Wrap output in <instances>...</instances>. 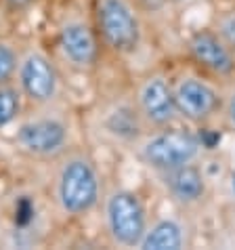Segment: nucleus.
<instances>
[{
  "instance_id": "obj_1",
  "label": "nucleus",
  "mask_w": 235,
  "mask_h": 250,
  "mask_svg": "<svg viewBox=\"0 0 235 250\" xmlns=\"http://www.w3.org/2000/svg\"><path fill=\"white\" fill-rule=\"evenodd\" d=\"M99 181L93 166L84 160H72L63 168L59 179V200L61 206L72 214L91 210L97 202Z\"/></svg>"
},
{
  "instance_id": "obj_2",
  "label": "nucleus",
  "mask_w": 235,
  "mask_h": 250,
  "mask_svg": "<svg viewBox=\"0 0 235 250\" xmlns=\"http://www.w3.org/2000/svg\"><path fill=\"white\" fill-rule=\"evenodd\" d=\"M101 32L109 46L130 53L139 44V23L124 0H103L99 6Z\"/></svg>"
},
{
  "instance_id": "obj_3",
  "label": "nucleus",
  "mask_w": 235,
  "mask_h": 250,
  "mask_svg": "<svg viewBox=\"0 0 235 250\" xmlns=\"http://www.w3.org/2000/svg\"><path fill=\"white\" fill-rule=\"evenodd\" d=\"M107 221L112 235L120 244L133 246L143 238L145 212L137 196L128 191H118L107 204Z\"/></svg>"
},
{
  "instance_id": "obj_4",
  "label": "nucleus",
  "mask_w": 235,
  "mask_h": 250,
  "mask_svg": "<svg viewBox=\"0 0 235 250\" xmlns=\"http://www.w3.org/2000/svg\"><path fill=\"white\" fill-rule=\"evenodd\" d=\"M145 160L156 168H178L197 154V139L185 130H172L151 139L145 145Z\"/></svg>"
},
{
  "instance_id": "obj_5",
  "label": "nucleus",
  "mask_w": 235,
  "mask_h": 250,
  "mask_svg": "<svg viewBox=\"0 0 235 250\" xmlns=\"http://www.w3.org/2000/svg\"><path fill=\"white\" fill-rule=\"evenodd\" d=\"M67 130L59 120H34L25 122L17 130V141L32 154H55L65 143Z\"/></svg>"
},
{
  "instance_id": "obj_6",
  "label": "nucleus",
  "mask_w": 235,
  "mask_h": 250,
  "mask_svg": "<svg viewBox=\"0 0 235 250\" xmlns=\"http://www.w3.org/2000/svg\"><path fill=\"white\" fill-rule=\"evenodd\" d=\"M19 80H21L23 93L38 103L53 99L57 91V74L42 55H30L23 61L19 69Z\"/></svg>"
},
{
  "instance_id": "obj_7",
  "label": "nucleus",
  "mask_w": 235,
  "mask_h": 250,
  "mask_svg": "<svg viewBox=\"0 0 235 250\" xmlns=\"http://www.w3.org/2000/svg\"><path fill=\"white\" fill-rule=\"evenodd\" d=\"M175 105L183 116L191 118V120H202L216 107V95L204 82L185 80L178 84L175 93Z\"/></svg>"
},
{
  "instance_id": "obj_8",
  "label": "nucleus",
  "mask_w": 235,
  "mask_h": 250,
  "mask_svg": "<svg viewBox=\"0 0 235 250\" xmlns=\"http://www.w3.org/2000/svg\"><path fill=\"white\" fill-rule=\"evenodd\" d=\"M61 48L76 65H91L97 57L95 36L82 23H70L61 30Z\"/></svg>"
},
{
  "instance_id": "obj_9",
  "label": "nucleus",
  "mask_w": 235,
  "mask_h": 250,
  "mask_svg": "<svg viewBox=\"0 0 235 250\" xmlns=\"http://www.w3.org/2000/svg\"><path fill=\"white\" fill-rule=\"evenodd\" d=\"M141 105L147 118L156 124H166L175 112V95L162 78H154L145 84L141 93Z\"/></svg>"
},
{
  "instance_id": "obj_10",
  "label": "nucleus",
  "mask_w": 235,
  "mask_h": 250,
  "mask_svg": "<svg viewBox=\"0 0 235 250\" xmlns=\"http://www.w3.org/2000/svg\"><path fill=\"white\" fill-rule=\"evenodd\" d=\"M191 51L197 61H202L206 67H210L218 74H227L233 69V61L229 57V53L218 42V38L208 32L197 34V36L191 40Z\"/></svg>"
},
{
  "instance_id": "obj_11",
  "label": "nucleus",
  "mask_w": 235,
  "mask_h": 250,
  "mask_svg": "<svg viewBox=\"0 0 235 250\" xmlns=\"http://www.w3.org/2000/svg\"><path fill=\"white\" fill-rule=\"evenodd\" d=\"M168 187L178 200H185V202H193L204 193L202 175L196 168L185 164L178 166V168H172L168 177Z\"/></svg>"
},
{
  "instance_id": "obj_12",
  "label": "nucleus",
  "mask_w": 235,
  "mask_h": 250,
  "mask_svg": "<svg viewBox=\"0 0 235 250\" xmlns=\"http://www.w3.org/2000/svg\"><path fill=\"white\" fill-rule=\"evenodd\" d=\"M178 246H181V229L172 221L157 223L143 240V248L147 250H176Z\"/></svg>"
},
{
  "instance_id": "obj_13",
  "label": "nucleus",
  "mask_w": 235,
  "mask_h": 250,
  "mask_svg": "<svg viewBox=\"0 0 235 250\" xmlns=\"http://www.w3.org/2000/svg\"><path fill=\"white\" fill-rule=\"evenodd\" d=\"M107 128L118 137H135L139 133V124L130 109H118L116 114L109 116Z\"/></svg>"
},
{
  "instance_id": "obj_14",
  "label": "nucleus",
  "mask_w": 235,
  "mask_h": 250,
  "mask_svg": "<svg viewBox=\"0 0 235 250\" xmlns=\"http://www.w3.org/2000/svg\"><path fill=\"white\" fill-rule=\"evenodd\" d=\"M19 93L9 86H0V128L9 126L19 114Z\"/></svg>"
},
{
  "instance_id": "obj_15",
  "label": "nucleus",
  "mask_w": 235,
  "mask_h": 250,
  "mask_svg": "<svg viewBox=\"0 0 235 250\" xmlns=\"http://www.w3.org/2000/svg\"><path fill=\"white\" fill-rule=\"evenodd\" d=\"M36 219V204L30 196H21L15 202V210H13V223L17 229H25L34 223Z\"/></svg>"
},
{
  "instance_id": "obj_16",
  "label": "nucleus",
  "mask_w": 235,
  "mask_h": 250,
  "mask_svg": "<svg viewBox=\"0 0 235 250\" xmlns=\"http://www.w3.org/2000/svg\"><path fill=\"white\" fill-rule=\"evenodd\" d=\"M15 67H17V57H15V53H13V48L0 42V86L11 78Z\"/></svg>"
},
{
  "instance_id": "obj_17",
  "label": "nucleus",
  "mask_w": 235,
  "mask_h": 250,
  "mask_svg": "<svg viewBox=\"0 0 235 250\" xmlns=\"http://www.w3.org/2000/svg\"><path fill=\"white\" fill-rule=\"evenodd\" d=\"M199 141H202L204 147L214 149L220 143V135L214 133V130H202V133H199Z\"/></svg>"
},
{
  "instance_id": "obj_18",
  "label": "nucleus",
  "mask_w": 235,
  "mask_h": 250,
  "mask_svg": "<svg viewBox=\"0 0 235 250\" xmlns=\"http://www.w3.org/2000/svg\"><path fill=\"white\" fill-rule=\"evenodd\" d=\"M223 32H225V36L231 40V42H235V17L229 19L225 25H223Z\"/></svg>"
},
{
  "instance_id": "obj_19",
  "label": "nucleus",
  "mask_w": 235,
  "mask_h": 250,
  "mask_svg": "<svg viewBox=\"0 0 235 250\" xmlns=\"http://www.w3.org/2000/svg\"><path fill=\"white\" fill-rule=\"evenodd\" d=\"M9 2V6H13V9H21V6L30 4V0H6Z\"/></svg>"
},
{
  "instance_id": "obj_20",
  "label": "nucleus",
  "mask_w": 235,
  "mask_h": 250,
  "mask_svg": "<svg viewBox=\"0 0 235 250\" xmlns=\"http://www.w3.org/2000/svg\"><path fill=\"white\" fill-rule=\"evenodd\" d=\"M231 118H233V122H235V99H233V105H231Z\"/></svg>"
},
{
  "instance_id": "obj_21",
  "label": "nucleus",
  "mask_w": 235,
  "mask_h": 250,
  "mask_svg": "<svg viewBox=\"0 0 235 250\" xmlns=\"http://www.w3.org/2000/svg\"><path fill=\"white\" fill-rule=\"evenodd\" d=\"M233 191H235V175H233Z\"/></svg>"
}]
</instances>
